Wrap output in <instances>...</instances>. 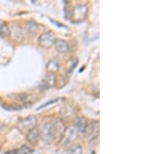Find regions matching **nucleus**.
<instances>
[{
	"label": "nucleus",
	"mask_w": 156,
	"mask_h": 154,
	"mask_svg": "<svg viewBox=\"0 0 156 154\" xmlns=\"http://www.w3.org/2000/svg\"><path fill=\"white\" fill-rule=\"evenodd\" d=\"M47 69H48L49 71H51V72L57 71V70L59 69V64H58V62H57L56 59L50 60V62L48 63V65H47Z\"/></svg>",
	"instance_id": "nucleus-13"
},
{
	"label": "nucleus",
	"mask_w": 156,
	"mask_h": 154,
	"mask_svg": "<svg viewBox=\"0 0 156 154\" xmlns=\"http://www.w3.org/2000/svg\"><path fill=\"white\" fill-rule=\"evenodd\" d=\"M87 13V6L85 4H81L75 7L74 12H73V18H75L74 22H81L85 19Z\"/></svg>",
	"instance_id": "nucleus-3"
},
{
	"label": "nucleus",
	"mask_w": 156,
	"mask_h": 154,
	"mask_svg": "<svg viewBox=\"0 0 156 154\" xmlns=\"http://www.w3.org/2000/svg\"><path fill=\"white\" fill-rule=\"evenodd\" d=\"M3 108H9V110H19L21 109V107L18 105H3Z\"/></svg>",
	"instance_id": "nucleus-17"
},
{
	"label": "nucleus",
	"mask_w": 156,
	"mask_h": 154,
	"mask_svg": "<svg viewBox=\"0 0 156 154\" xmlns=\"http://www.w3.org/2000/svg\"><path fill=\"white\" fill-rule=\"evenodd\" d=\"M29 149L27 147H22L20 149H17V150H12V151H9L7 153L5 154H28L29 153Z\"/></svg>",
	"instance_id": "nucleus-15"
},
{
	"label": "nucleus",
	"mask_w": 156,
	"mask_h": 154,
	"mask_svg": "<svg viewBox=\"0 0 156 154\" xmlns=\"http://www.w3.org/2000/svg\"><path fill=\"white\" fill-rule=\"evenodd\" d=\"M66 130L62 122L60 119H56L53 122V132H54V138H60V136L64 135V132Z\"/></svg>",
	"instance_id": "nucleus-7"
},
{
	"label": "nucleus",
	"mask_w": 156,
	"mask_h": 154,
	"mask_svg": "<svg viewBox=\"0 0 156 154\" xmlns=\"http://www.w3.org/2000/svg\"><path fill=\"white\" fill-rule=\"evenodd\" d=\"M54 45H55L56 50H57V51H59V52H64V53H66V52L71 51V48H70L69 43H68L67 41H65V40L56 39V40H55Z\"/></svg>",
	"instance_id": "nucleus-8"
},
{
	"label": "nucleus",
	"mask_w": 156,
	"mask_h": 154,
	"mask_svg": "<svg viewBox=\"0 0 156 154\" xmlns=\"http://www.w3.org/2000/svg\"><path fill=\"white\" fill-rule=\"evenodd\" d=\"M67 154H82V146L80 144H73V145L68 149Z\"/></svg>",
	"instance_id": "nucleus-12"
},
{
	"label": "nucleus",
	"mask_w": 156,
	"mask_h": 154,
	"mask_svg": "<svg viewBox=\"0 0 156 154\" xmlns=\"http://www.w3.org/2000/svg\"><path fill=\"white\" fill-rule=\"evenodd\" d=\"M87 120L85 119L84 117H78L76 119V121H75V129H76L77 132H80V133H83L85 128H87Z\"/></svg>",
	"instance_id": "nucleus-9"
},
{
	"label": "nucleus",
	"mask_w": 156,
	"mask_h": 154,
	"mask_svg": "<svg viewBox=\"0 0 156 154\" xmlns=\"http://www.w3.org/2000/svg\"><path fill=\"white\" fill-rule=\"evenodd\" d=\"M55 36L52 31H47L41 34L39 38V44L45 48H49L53 46L55 43Z\"/></svg>",
	"instance_id": "nucleus-2"
},
{
	"label": "nucleus",
	"mask_w": 156,
	"mask_h": 154,
	"mask_svg": "<svg viewBox=\"0 0 156 154\" xmlns=\"http://www.w3.org/2000/svg\"><path fill=\"white\" fill-rule=\"evenodd\" d=\"M59 99H54V100H50L49 102H47V103H44V104H42L41 106H39L37 107V109H42V108H44V107H47V106H49V105H51V104H53V103L55 102H57Z\"/></svg>",
	"instance_id": "nucleus-16"
},
{
	"label": "nucleus",
	"mask_w": 156,
	"mask_h": 154,
	"mask_svg": "<svg viewBox=\"0 0 156 154\" xmlns=\"http://www.w3.org/2000/svg\"><path fill=\"white\" fill-rule=\"evenodd\" d=\"M77 133L78 132L76 131V129H75L74 126H73V127L67 128L64 132V141H62L64 145L67 146V145H69V144H71L73 141L77 138Z\"/></svg>",
	"instance_id": "nucleus-5"
},
{
	"label": "nucleus",
	"mask_w": 156,
	"mask_h": 154,
	"mask_svg": "<svg viewBox=\"0 0 156 154\" xmlns=\"http://www.w3.org/2000/svg\"><path fill=\"white\" fill-rule=\"evenodd\" d=\"M11 34V31H9V28L6 24H1L0 25V36L2 38H6Z\"/></svg>",
	"instance_id": "nucleus-14"
},
{
	"label": "nucleus",
	"mask_w": 156,
	"mask_h": 154,
	"mask_svg": "<svg viewBox=\"0 0 156 154\" xmlns=\"http://www.w3.org/2000/svg\"><path fill=\"white\" fill-rule=\"evenodd\" d=\"M0 100H1V99H0Z\"/></svg>",
	"instance_id": "nucleus-18"
},
{
	"label": "nucleus",
	"mask_w": 156,
	"mask_h": 154,
	"mask_svg": "<svg viewBox=\"0 0 156 154\" xmlns=\"http://www.w3.org/2000/svg\"><path fill=\"white\" fill-rule=\"evenodd\" d=\"M39 134L40 138L44 141L45 143L50 144L52 141L54 140V132H53V122H44L41 125L39 129Z\"/></svg>",
	"instance_id": "nucleus-1"
},
{
	"label": "nucleus",
	"mask_w": 156,
	"mask_h": 154,
	"mask_svg": "<svg viewBox=\"0 0 156 154\" xmlns=\"http://www.w3.org/2000/svg\"><path fill=\"white\" fill-rule=\"evenodd\" d=\"M20 126H21L24 130H27V131L34 129L36 126H37L36 117L30 116V117H27V118L23 119V120H21V122H20Z\"/></svg>",
	"instance_id": "nucleus-6"
},
{
	"label": "nucleus",
	"mask_w": 156,
	"mask_h": 154,
	"mask_svg": "<svg viewBox=\"0 0 156 154\" xmlns=\"http://www.w3.org/2000/svg\"><path fill=\"white\" fill-rule=\"evenodd\" d=\"M39 29V25H37L34 21H29L26 23V26H25V30L28 34H34L37 32V30Z\"/></svg>",
	"instance_id": "nucleus-11"
},
{
	"label": "nucleus",
	"mask_w": 156,
	"mask_h": 154,
	"mask_svg": "<svg viewBox=\"0 0 156 154\" xmlns=\"http://www.w3.org/2000/svg\"><path fill=\"white\" fill-rule=\"evenodd\" d=\"M40 140V134H39V130L37 129H32L28 131V134H27V141L31 144V145H36Z\"/></svg>",
	"instance_id": "nucleus-10"
},
{
	"label": "nucleus",
	"mask_w": 156,
	"mask_h": 154,
	"mask_svg": "<svg viewBox=\"0 0 156 154\" xmlns=\"http://www.w3.org/2000/svg\"><path fill=\"white\" fill-rule=\"evenodd\" d=\"M55 82H56V76H55L53 73H48L47 76L41 82L40 88H41V90H49L54 87Z\"/></svg>",
	"instance_id": "nucleus-4"
}]
</instances>
